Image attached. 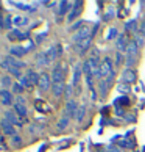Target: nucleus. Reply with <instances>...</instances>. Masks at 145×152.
Here are the masks:
<instances>
[{
    "label": "nucleus",
    "mask_w": 145,
    "mask_h": 152,
    "mask_svg": "<svg viewBox=\"0 0 145 152\" xmlns=\"http://www.w3.org/2000/svg\"><path fill=\"white\" fill-rule=\"evenodd\" d=\"M139 61V47L134 41H130V46L126 49V58H125V63L128 67L134 69L136 63Z\"/></svg>",
    "instance_id": "obj_1"
},
{
    "label": "nucleus",
    "mask_w": 145,
    "mask_h": 152,
    "mask_svg": "<svg viewBox=\"0 0 145 152\" xmlns=\"http://www.w3.org/2000/svg\"><path fill=\"white\" fill-rule=\"evenodd\" d=\"M66 71H67V66L66 63H59L53 67L52 71V82L53 83H59V82H66Z\"/></svg>",
    "instance_id": "obj_2"
},
{
    "label": "nucleus",
    "mask_w": 145,
    "mask_h": 152,
    "mask_svg": "<svg viewBox=\"0 0 145 152\" xmlns=\"http://www.w3.org/2000/svg\"><path fill=\"white\" fill-rule=\"evenodd\" d=\"M114 72V66H113V60L109 57H105V60L100 63V78L105 80L106 77H109Z\"/></svg>",
    "instance_id": "obj_3"
},
{
    "label": "nucleus",
    "mask_w": 145,
    "mask_h": 152,
    "mask_svg": "<svg viewBox=\"0 0 145 152\" xmlns=\"http://www.w3.org/2000/svg\"><path fill=\"white\" fill-rule=\"evenodd\" d=\"M97 30V25L94 27V28H91L89 25H84V27H81L80 30H78L75 35H74V42L76 44V42H80V41H83V39H86V38H89V36H92L94 35V31Z\"/></svg>",
    "instance_id": "obj_4"
},
{
    "label": "nucleus",
    "mask_w": 145,
    "mask_h": 152,
    "mask_svg": "<svg viewBox=\"0 0 145 152\" xmlns=\"http://www.w3.org/2000/svg\"><path fill=\"white\" fill-rule=\"evenodd\" d=\"M38 86H39V91H41V93H47V91H50V89H52V86H53L52 77H50L47 72H42V74H41V78H39Z\"/></svg>",
    "instance_id": "obj_5"
},
{
    "label": "nucleus",
    "mask_w": 145,
    "mask_h": 152,
    "mask_svg": "<svg viewBox=\"0 0 145 152\" xmlns=\"http://www.w3.org/2000/svg\"><path fill=\"white\" fill-rule=\"evenodd\" d=\"M0 66H2V69H3V71H6L9 75H14V77H17V78H20L22 75H24V74L20 72L19 67H16L14 64H11L6 58H3L2 61H0Z\"/></svg>",
    "instance_id": "obj_6"
},
{
    "label": "nucleus",
    "mask_w": 145,
    "mask_h": 152,
    "mask_svg": "<svg viewBox=\"0 0 145 152\" xmlns=\"http://www.w3.org/2000/svg\"><path fill=\"white\" fill-rule=\"evenodd\" d=\"M92 42H94V35L89 36V38H86V39H83V41H80V42H76L75 50H76L80 55H84L87 50L92 47Z\"/></svg>",
    "instance_id": "obj_7"
},
{
    "label": "nucleus",
    "mask_w": 145,
    "mask_h": 152,
    "mask_svg": "<svg viewBox=\"0 0 145 152\" xmlns=\"http://www.w3.org/2000/svg\"><path fill=\"white\" fill-rule=\"evenodd\" d=\"M83 5H84L83 2H74V7H72L70 13L67 14V22H74L80 18V14L83 11Z\"/></svg>",
    "instance_id": "obj_8"
},
{
    "label": "nucleus",
    "mask_w": 145,
    "mask_h": 152,
    "mask_svg": "<svg viewBox=\"0 0 145 152\" xmlns=\"http://www.w3.org/2000/svg\"><path fill=\"white\" fill-rule=\"evenodd\" d=\"M45 55H47L48 61L52 63V61L58 60V58L61 57V55H63V49H61L59 44H53V46H50V49L45 52Z\"/></svg>",
    "instance_id": "obj_9"
},
{
    "label": "nucleus",
    "mask_w": 145,
    "mask_h": 152,
    "mask_svg": "<svg viewBox=\"0 0 145 152\" xmlns=\"http://www.w3.org/2000/svg\"><path fill=\"white\" fill-rule=\"evenodd\" d=\"M8 38L13 39V41H28V39H31L30 38V31H22L19 28H16V30L11 31L8 35Z\"/></svg>",
    "instance_id": "obj_10"
},
{
    "label": "nucleus",
    "mask_w": 145,
    "mask_h": 152,
    "mask_svg": "<svg viewBox=\"0 0 145 152\" xmlns=\"http://www.w3.org/2000/svg\"><path fill=\"white\" fill-rule=\"evenodd\" d=\"M137 80V74L134 69H131V67H126V69L122 72V82L123 83H128V85H131V83H134Z\"/></svg>",
    "instance_id": "obj_11"
},
{
    "label": "nucleus",
    "mask_w": 145,
    "mask_h": 152,
    "mask_svg": "<svg viewBox=\"0 0 145 152\" xmlns=\"http://www.w3.org/2000/svg\"><path fill=\"white\" fill-rule=\"evenodd\" d=\"M0 130L3 132V135H8V137H14L16 135V127L9 121L5 119V118L0 119Z\"/></svg>",
    "instance_id": "obj_12"
},
{
    "label": "nucleus",
    "mask_w": 145,
    "mask_h": 152,
    "mask_svg": "<svg viewBox=\"0 0 145 152\" xmlns=\"http://www.w3.org/2000/svg\"><path fill=\"white\" fill-rule=\"evenodd\" d=\"M128 46H130V41H128V38H126V35L125 33H120L119 35V38L115 39V49H117V52H126V49H128Z\"/></svg>",
    "instance_id": "obj_13"
},
{
    "label": "nucleus",
    "mask_w": 145,
    "mask_h": 152,
    "mask_svg": "<svg viewBox=\"0 0 145 152\" xmlns=\"http://www.w3.org/2000/svg\"><path fill=\"white\" fill-rule=\"evenodd\" d=\"M76 110H78V105H76V102L74 99H70V100H67L66 102V108H64V115H66V118H75V113H76Z\"/></svg>",
    "instance_id": "obj_14"
},
{
    "label": "nucleus",
    "mask_w": 145,
    "mask_h": 152,
    "mask_svg": "<svg viewBox=\"0 0 145 152\" xmlns=\"http://www.w3.org/2000/svg\"><path fill=\"white\" fill-rule=\"evenodd\" d=\"M84 74L83 72V64L81 63H76L75 64V69H74V80H72V85L75 86V89L78 91V85H80V80H81V75Z\"/></svg>",
    "instance_id": "obj_15"
},
{
    "label": "nucleus",
    "mask_w": 145,
    "mask_h": 152,
    "mask_svg": "<svg viewBox=\"0 0 145 152\" xmlns=\"http://www.w3.org/2000/svg\"><path fill=\"white\" fill-rule=\"evenodd\" d=\"M72 7H74V2H67V0H63V2H58V8H56V13L59 16H64V14H69Z\"/></svg>",
    "instance_id": "obj_16"
},
{
    "label": "nucleus",
    "mask_w": 145,
    "mask_h": 152,
    "mask_svg": "<svg viewBox=\"0 0 145 152\" xmlns=\"http://www.w3.org/2000/svg\"><path fill=\"white\" fill-rule=\"evenodd\" d=\"M27 53L28 52L25 50L24 46H11V49H9V55L14 58H22V57H25Z\"/></svg>",
    "instance_id": "obj_17"
},
{
    "label": "nucleus",
    "mask_w": 145,
    "mask_h": 152,
    "mask_svg": "<svg viewBox=\"0 0 145 152\" xmlns=\"http://www.w3.org/2000/svg\"><path fill=\"white\" fill-rule=\"evenodd\" d=\"M3 118H5V119H6V121H9L11 124H13V126L16 127V126H20V121H19V116H17V113H16V111H11V110H6V111H5V113H3Z\"/></svg>",
    "instance_id": "obj_18"
},
{
    "label": "nucleus",
    "mask_w": 145,
    "mask_h": 152,
    "mask_svg": "<svg viewBox=\"0 0 145 152\" xmlns=\"http://www.w3.org/2000/svg\"><path fill=\"white\" fill-rule=\"evenodd\" d=\"M66 88H67V85H66V82H59V83H53L52 86V93L55 97H61L64 93H66Z\"/></svg>",
    "instance_id": "obj_19"
},
{
    "label": "nucleus",
    "mask_w": 145,
    "mask_h": 152,
    "mask_svg": "<svg viewBox=\"0 0 145 152\" xmlns=\"http://www.w3.org/2000/svg\"><path fill=\"white\" fill-rule=\"evenodd\" d=\"M36 64H38V67H45V66L50 64V61H48V58H47L45 52H39V53L36 55Z\"/></svg>",
    "instance_id": "obj_20"
},
{
    "label": "nucleus",
    "mask_w": 145,
    "mask_h": 152,
    "mask_svg": "<svg viewBox=\"0 0 145 152\" xmlns=\"http://www.w3.org/2000/svg\"><path fill=\"white\" fill-rule=\"evenodd\" d=\"M13 97H14V96H13V93H9L8 91V89H3V91H2V99H0V102H2L3 105H11V104H13Z\"/></svg>",
    "instance_id": "obj_21"
},
{
    "label": "nucleus",
    "mask_w": 145,
    "mask_h": 152,
    "mask_svg": "<svg viewBox=\"0 0 145 152\" xmlns=\"http://www.w3.org/2000/svg\"><path fill=\"white\" fill-rule=\"evenodd\" d=\"M13 25L14 27H25L28 25V18H25V16H14L13 18Z\"/></svg>",
    "instance_id": "obj_22"
},
{
    "label": "nucleus",
    "mask_w": 145,
    "mask_h": 152,
    "mask_svg": "<svg viewBox=\"0 0 145 152\" xmlns=\"http://www.w3.org/2000/svg\"><path fill=\"white\" fill-rule=\"evenodd\" d=\"M25 75H27V78L31 82V85H38V83H39V78H41V74H38L36 71H31V69L27 71Z\"/></svg>",
    "instance_id": "obj_23"
},
{
    "label": "nucleus",
    "mask_w": 145,
    "mask_h": 152,
    "mask_svg": "<svg viewBox=\"0 0 145 152\" xmlns=\"http://www.w3.org/2000/svg\"><path fill=\"white\" fill-rule=\"evenodd\" d=\"M14 111L17 113V116H22V118H27V116H28V108H27V105L14 104Z\"/></svg>",
    "instance_id": "obj_24"
},
{
    "label": "nucleus",
    "mask_w": 145,
    "mask_h": 152,
    "mask_svg": "<svg viewBox=\"0 0 145 152\" xmlns=\"http://www.w3.org/2000/svg\"><path fill=\"white\" fill-rule=\"evenodd\" d=\"M5 58H6L11 64H14L16 67H19V69H22V67H25V66H27L25 61H22V60H19V58H14V57H11V55H6Z\"/></svg>",
    "instance_id": "obj_25"
},
{
    "label": "nucleus",
    "mask_w": 145,
    "mask_h": 152,
    "mask_svg": "<svg viewBox=\"0 0 145 152\" xmlns=\"http://www.w3.org/2000/svg\"><path fill=\"white\" fill-rule=\"evenodd\" d=\"M114 104H115L117 108H126V107H130V99H128L126 96H122V97H119Z\"/></svg>",
    "instance_id": "obj_26"
},
{
    "label": "nucleus",
    "mask_w": 145,
    "mask_h": 152,
    "mask_svg": "<svg viewBox=\"0 0 145 152\" xmlns=\"http://www.w3.org/2000/svg\"><path fill=\"white\" fill-rule=\"evenodd\" d=\"M14 7H17L19 10H24V11H30V13H35L36 8L33 5H28V3H22V2H13Z\"/></svg>",
    "instance_id": "obj_27"
},
{
    "label": "nucleus",
    "mask_w": 145,
    "mask_h": 152,
    "mask_svg": "<svg viewBox=\"0 0 145 152\" xmlns=\"http://www.w3.org/2000/svg\"><path fill=\"white\" fill-rule=\"evenodd\" d=\"M84 115H86V107L81 105V107H78V110H76L74 119H75L76 122H83V119H84Z\"/></svg>",
    "instance_id": "obj_28"
},
{
    "label": "nucleus",
    "mask_w": 145,
    "mask_h": 152,
    "mask_svg": "<svg viewBox=\"0 0 145 152\" xmlns=\"http://www.w3.org/2000/svg\"><path fill=\"white\" fill-rule=\"evenodd\" d=\"M108 89H109V86L106 85V82H105V80H102V82L98 83V96H100V97H103V99L106 97Z\"/></svg>",
    "instance_id": "obj_29"
},
{
    "label": "nucleus",
    "mask_w": 145,
    "mask_h": 152,
    "mask_svg": "<svg viewBox=\"0 0 145 152\" xmlns=\"http://www.w3.org/2000/svg\"><path fill=\"white\" fill-rule=\"evenodd\" d=\"M69 122H70V119H69V118H61V119L56 122V130H61V132H63V130H66V129H67L69 127Z\"/></svg>",
    "instance_id": "obj_30"
},
{
    "label": "nucleus",
    "mask_w": 145,
    "mask_h": 152,
    "mask_svg": "<svg viewBox=\"0 0 145 152\" xmlns=\"http://www.w3.org/2000/svg\"><path fill=\"white\" fill-rule=\"evenodd\" d=\"M125 30L131 33H137V20H130L125 24Z\"/></svg>",
    "instance_id": "obj_31"
},
{
    "label": "nucleus",
    "mask_w": 145,
    "mask_h": 152,
    "mask_svg": "<svg viewBox=\"0 0 145 152\" xmlns=\"http://www.w3.org/2000/svg\"><path fill=\"white\" fill-rule=\"evenodd\" d=\"M117 91H120V93H123V94H130V91H131V86L128 85V83H119L117 85Z\"/></svg>",
    "instance_id": "obj_32"
},
{
    "label": "nucleus",
    "mask_w": 145,
    "mask_h": 152,
    "mask_svg": "<svg viewBox=\"0 0 145 152\" xmlns=\"http://www.w3.org/2000/svg\"><path fill=\"white\" fill-rule=\"evenodd\" d=\"M19 82H20V85L24 86L25 89H31V88H33V85H31V82L28 80V78H27V75H25V74H24V75H22V77L19 78Z\"/></svg>",
    "instance_id": "obj_33"
},
{
    "label": "nucleus",
    "mask_w": 145,
    "mask_h": 152,
    "mask_svg": "<svg viewBox=\"0 0 145 152\" xmlns=\"http://www.w3.org/2000/svg\"><path fill=\"white\" fill-rule=\"evenodd\" d=\"M25 91V88L20 85V82H17V83H13V93H16V94H20V93H24Z\"/></svg>",
    "instance_id": "obj_34"
},
{
    "label": "nucleus",
    "mask_w": 145,
    "mask_h": 152,
    "mask_svg": "<svg viewBox=\"0 0 145 152\" xmlns=\"http://www.w3.org/2000/svg\"><path fill=\"white\" fill-rule=\"evenodd\" d=\"M74 89H75V86L72 85V83H67V88H66V96L69 97V100L74 97Z\"/></svg>",
    "instance_id": "obj_35"
},
{
    "label": "nucleus",
    "mask_w": 145,
    "mask_h": 152,
    "mask_svg": "<svg viewBox=\"0 0 145 152\" xmlns=\"http://www.w3.org/2000/svg\"><path fill=\"white\" fill-rule=\"evenodd\" d=\"M13 83H11V77L9 75H5V77H2V86L3 88H9Z\"/></svg>",
    "instance_id": "obj_36"
},
{
    "label": "nucleus",
    "mask_w": 145,
    "mask_h": 152,
    "mask_svg": "<svg viewBox=\"0 0 145 152\" xmlns=\"http://www.w3.org/2000/svg\"><path fill=\"white\" fill-rule=\"evenodd\" d=\"M11 144L16 146V148H19V146L22 144V138L17 137V135H14V137H11Z\"/></svg>",
    "instance_id": "obj_37"
},
{
    "label": "nucleus",
    "mask_w": 145,
    "mask_h": 152,
    "mask_svg": "<svg viewBox=\"0 0 145 152\" xmlns=\"http://www.w3.org/2000/svg\"><path fill=\"white\" fill-rule=\"evenodd\" d=\"M24 47H25V50H27V52H33V50H35V47H36V44L33 42L31 39H28V41H27V44H25Z\"/></svg>",
    "instance_id": "obj_38"
},
{
    "label": "nucleus",
    "mask_w": 145,
    "mask_h": 152,
    "mask_svg": "<svg viewBox=\"0 0 145 152\" xmlns=\"http://www.w3.org/2000/svg\"><path fill=\"white\" fill-rule=\"evenodd\" d=\"M117 39L119 38V31H117L115 27H113V28H109V35H108V39Z\"/></svg>",
    "instance_id": "obj_39"
},
{
    "label": "nucleus",
    "mask_w": 145,
    "mask_h": 152,
    "mask_svg": "<svg viewBox=\"0 0 145 152\" xmlns=\"http://www.w3.org/2000/svg\"><path fill=\"white\" fill-rule=\"evenodd\" d=\"M134 42L137 44V47H139V49H142V47H144V42H145V39H144L141 35H137V36L134 38Z\"/></svg>",
    "instance_id": "obj_40"
},
{
    "label": "nucleus",
    "mask_w": 145,
    "mask_h": 152,
    "mask_svg": "<svg viewBox=\"0 0 145 152\" xmlns=\"http://www.w3.org/2000/svg\"><path fill=\"white\" fill-rule=\"evenodd\" d=\"M122 61H123V55H122L120 52H117V53H115V60H114L115 66H120V64H122Z\"/></svg>",
    "instance_id": "obj_41"
},
{
    "label": "nucleus",
    "mask_w": 145,
    "mask_h": 152,
    "mask_svg": "<svg viewBox=\"0 0 145 152\" xmlns=\"http://www.w3.org/2000/svg\"><path fill=\"white\" fill-rule=\"evenodd\" d=\"M120 146H123V148H134V143L133 141H130V140H128V137L123 140V141L120 143Z\"/></svg>",
    "instance_id": "obj_42"
},
{
    "label": "nucleus",
    "mask_w": 145,
    "mask_h": 152,
    "mask_svg": "<svg viewBox=\"0 0 145 152\" xmlns=\"http://www.w3.org/2000/svg\"><path fill=\"white\" fill-rule=\"evenodd\" d=\"M30 132H42V127H38V126H31V127H30Z\"/></svg>",
    "instance_id": "obj_43"
},
{
    "label": "nucleus",
    "mask_w": 145,
    "mask_h": 152,
    "mask_svg": "<svg viewBox=\"0 0 145 152\" xmlns=\"http://www.w3.org/2000/svg\"><path fill=\"white\" fill-rule=\"evenodd\" d=\"M141 36L145 38V20L142 22V25H141Z\"/></svg>",
    "instance_id": "obj_44"
},
{
    "label": "nucleus",
    "mask_w": 145,
    "mask_h": 152,
    "mask_svg": "<svg viewBox=\"0 0 145 152\" xmlns=\"http://www.w3.org/2000/svg\"><path fill=\"white\" fill-rule=\"evenodd\" d=\"M108 152H120V149L115 148V146H109V148H108Z\"/></svg>",
    "instance_id": "obj_45"
},
{
    "label": "nucleus",
    "mask_w": 145,
    "mask_h": 152,
    "mask_svg": "<svg viewBox=\"0 0 145 152\" xmlns=\"http://www.w3.org/2000/svg\"><path fill=\"white\" fill-rule=\"evenodd\" d=\"M44 38H45V33H42V35H39V36H38V39H36V44H39V42H41Z\"/></svg>",
    "instance_id": "obj_46"
},
{
    "label": "nucleus",
    "mask_w": 145,
    "mask_h": 152,
    "mask_svg": "<svg viewBox=\"0 0 145 152\" xmlns=\"http://www.w3.org/2000/svg\"><path fill=\"white\" fill-rule=\"evenodd\" d=\"M0 99H2V91H0Z\"/></svg>",
    "instance_id": "obj_47"
}]
</instances>
